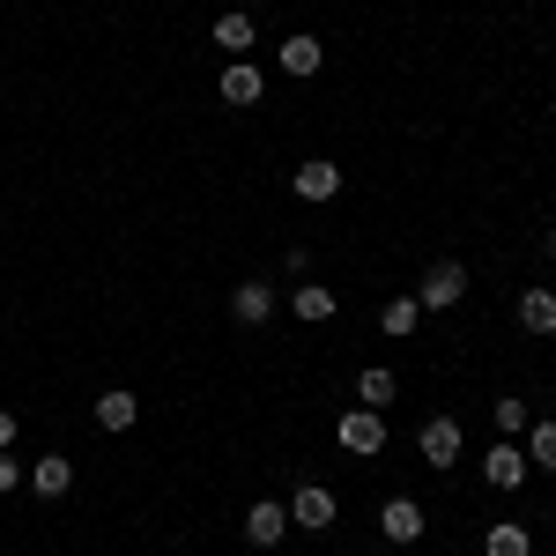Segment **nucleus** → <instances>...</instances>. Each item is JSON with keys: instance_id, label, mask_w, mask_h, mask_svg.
<instances>
[{"instance_id": "obj_7", "label": "nucleus", "mask_w": 556, "mask_h": 556, "mask_svg": "<svg viewBox=\"0 0 556 556\" xmlns=\"http://www.w3.org/2000/svg\"><path fill=\"white\" fill-rule=\"evenodd\" d=\"M282 534H290V505H275V497H260L253 513H245V542H253V549H275Z\"/></svg>"}, {"instance_id": "obj_15", "label": "nucleus", "mask_w": 556, "mask_h": 556, "mask_svg": "<svg viewBox=\"0 0 556 556\" xmlns=\"http://www.w3.org/2000/svg\"><path fill=\"white\" fill-rule=\"evenodd\" d=\"M482 556H534V534H527L519 519H497V527L482 534Z\"/></svg>"}, {"instance_id": "obj_10", "label": "nucleus", "mask_w": 556, "mask_h": 556, "mask_svg": "<svg viewBox=\"0 0 556 556\" xmlns=\"http://www.w3.org/2000/svg\"><path fill=\"white\" fill-rule=\"evenodd\" d=\"M134 416H141V401H134L127 386H112V393H97V430H134Z\"/></svg>"}, {"instance_id": "obj_1", "label": "nucleus", "mask_w": 556, "mask_h": 556, "mask_svg": "<svg viewBox=\"0 0 556 556\" xmlns=\"http://www.w3.org/2000/svg\"><path fill=\"white\" fill-rule=\"evenodd\" d=\"M460 298H468V267H460V260H430L424 282H416V304H424V312H453Z\"/></svg>"}, {"instance_id": "obj_21", "label": "nucleus", "mask_w": 556, "mask_h": 556, "mask_svg": "<svg viewBox=\"0 0 556 556\" xmlns=\"http://www.w3.org/2000/svg\"><path fill=\"white\" fill-rule=\"evenodd\" d=\"M490 416H497V430H505V438H519V430L534 424V416H527V401H497Z\"/></svg>"}, {"instance_id": "obj_18", "label": "nucleus", "mask_w": 556, "mask_h": 556, "mask_svg": "<svg viewBox=\"0 0 556 556\" xmlns=\"http://www.w3.org/2000/svg\"><path fill=\"white\" fill-rule=\"evenodd\" d=\"M393 393H401V379H393L386 364H371V371L356 379V408H379V416H386V401H393Z\"/></svg>"}, {"instance_id": "obj_6", "label": "nucleus", "mask_w": 556, "mask_h": 556, "mask_svg": "<svg viewBox=\"0 0 556 556\" xmlns=\"http://www.w3.org/2000/svg\"><path fill=\"white\" fill-rule=\"evenodd\" d=\"M230 319L238 327H267L275 319V282H238L230 290Z\"/></svg>"}, {"instance_id": "obj_12", "label": "nucleus", "mask_w": 556, "mask_h": 556, "mask_svg": "<svg viewBox=\"0 0 556 556\" xmlns=\"http://www.w3.org/2000/svg\"><path fill=\"white\" fill-rule=\"evenodd\" d=\"M30 490H38V497H67V490H75V460H67V453H45L38 468H30Z\"/></svg>"}, {"instance_id": "obj_4", "label": "nucleus", "mask_w": 556, "mask_h": 556, "mask_svg": "<svg viewBox=\"0 0 556 556\" xmlns=\"http://www.w3.org/2000/svg\"><path fill=\"white\" fill-rule=\"evenodd\" d=\"M290 527H304V534H327V527H334V490H327V482H304L298 497H290Z\"/></svg>"}, {"instance_id": "obj_2", "label": "nucleus", "mask_w": 556, "mask_h": 556, "mask_svg": "<svg viewBox=\"0 0 556 556\" xmlns=\"http://www.w3.org/2000/svg\"><path fill=\"white\" fill-rule=\"evenodd\" d=\"M334 438H342L349 460H371V453H386V416L379 408H349L342 424H334Z\"/></svg>"}, {"instance_id": "obj_11", "label": "nucleus", "mask_w": 556, "mask_h": 556, "mask_svg": "<svg viewBox=\"0 0 556 556\" xmlns=\"http://www.w3.org/2000/svg\"><path fill=\"white\" fill-rule=\"evenodd\" d=\"M342 193V164H298V201H334Z\"/></svg>"}, {"instance_id": "obj_9", "label": "nucleus", "mask_w": 556, "mask_h": 556, "mask_svg": "<svg viewBox=\"0 0 556 556\" xmlns=\"http://www.w3.org/2000/svg\"><path fill=\"white\" fill-rule=\"evenodd\" d=\"M275 60H282V75H298V83H304V75H319V60H327V45H319V38H304V30H290Z\"/></svg>"}, {"instance_id": "obj_14", "label": "nucleus", "mask_w": 556, "mask_h": 556, "mask_svg": "<svg viewBox=\"0 0 556 556\" xmlns=\"http://www.w3.org/2000/svg\"><path fill=\"white\" fill-rule=\"evenodd\" d=\"M519 327L527 334H556V298L534 282V290H519Z\"/></svg>"}, {"instance_id": "obj_5", "label": "nucleus", "mask_w": 556, "mask_h": 556, "mask_svg": "<svg viewBox=\"0 0 556 556\" xmlns=\"http://www.w3.org/2000/svg\"><path fill=\"white\" fill-rule=\"evenodd\" d=\"M482 482H490V490H519V482H527V453H519L513 438H497V445L482 453Z\"/></svg>"}, {"instance_id": "obj_8", "label": "nucleus", "mask_w": 556, "mask_h": 556, "mask_svg": "<svg viewBox=\"0 0 556 556\" xmlns=\"http://www.w3.org/2000/svg\"><path fill=\"white\" fill-rule=\"evenodd\" d=\"M424 527H430V519H424V505H416V497H393V505L379 513V534H386V542H416Z\"/></svg>"}, {"instance_id": "obj_20", "label": "nucleus", "mask_w": 556, "mask_h": 556, "mask_svg": "<svg viewBox=\"0 0 556 556\" xmlns=\"http://www.w3.org/2000/svg\"><path fill=\"white\" fill-rule=\"evenodd\" d=\"M527 468L556 475V424H534V430H527Z\"/></svg>"}, {"instance_id": "obj_24", "label": "nucleus", "mask_w": 556, "mask_h": 556, "mask_svg": "<svg viewBox=\"0 0 556 556\" xmlns=\"http://www.w3.org/2000/svg\"><path fill=\"white\" fill-rule=\"evenodd\" d=\"M542 253H549V260H556V230H549V238H542Z\"/></svg>"}, {"instance_id": "obj_3", "label": "nucleus", "mask_w": 556, "mask_h": 556, "mask_svg": "<svg viewBox=\"0 0 556 556\" xmlns=\"http://www.w3.org/2000/svg\"><path fill=\"white\" fill-rule=\"evenodd\" d=\"M416 453H424V468H453V460H460V424H453V416H430V424L416 430Z\"/></svg>"}, {"instance_id": "obj_16", "label": "nucleus", "mask_w": 556, "mask_h": 556, "mask_svg": "<svg viewBox=\"0 0 556 556\" xmlns=\"http://www.w3.org/2000/svg\"><path fill=\"white\" fill-rule=\"evenodd\" d=\"M215 45H223L230 60H245V52H253V15H245V8H230V15H215Z\"/></svg>"}, {"instance_id": "obj_23", "label": "nucleus", "mask_w": 556, "mask_h": 556, "mask_svg": "<svg viewBox=\"0 0 556 556\" xmlns=\"http://www.w3.org/2000/svg\"><path fill=\"white\" fill-rule=\"evenodd\" d=\"M15 482H23V468H15V460H8V453H0V497H8V490H15Z\"/></svg>"}, {"instance_id": "obj_19", "label": "nucleus", "mask_w": 556, "mask_h": 556, "mask_svg": "<svg viewBox=\"0 0 556 556\" xmlns=\"http://www.w3.org/2000/svg\"><path fill=\"white\" fill-rule=\"evenodd\" d=\"M416 319H424V304H416V298H393V304L379 312V327L393 334V342H408V334H416Z\"/></svg>"}, {"instance_id": "obj_17", "label": "nucleus", "mask_w": 556, "mask_h": 556, "mask_svg": "<svg viewBox=\"0 0 556 556\" xmlns=\"http://www.w3.org/2000/svg\"><path fill=\"white\" fill-rule=\"evenodd\" d=\"M298 319L304 327H327V319H334V290H327V282H298Z\"/></svg>"}, {"instance_id": "obj_22", "label": "nucleus", "mask_w": 556, "mask_h": 556, "mask_svg": "<svg viewBox=\"0 0 556 556\" xmlns=\"http://www.w3.org/2000/svg\"><path fill=\"white\" fill-rule=\"evenodd\" d=\"M15 430H23V424H15V408H0V453L15 445Z\"/></svg>"}, {"instance_id": "obj_13", "label": "nucleus", "mask_w": 556, "mask_h": 556, "mask_svg": "<svg viewBox=\"0 0 556 556\" xmlns=\"http://www.w3.org/2000/svg\"><path fill=\"white\" fill-rule=\"evenodd\" d=\"M215 89H223V104H260V89H267V83H260V67H253V60H230Z\"/></svg>"}]
</instances>
